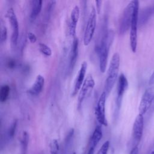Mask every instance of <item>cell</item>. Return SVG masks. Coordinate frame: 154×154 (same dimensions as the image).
I'll return each mask as SVG.
<instances>
[{"instance_id": "1", "label": "cell", "mask_w": 154, "mask_h": 154, "mask_svg": "<svg viewBox=\"0 0 154 154\" xmlns=\"http://www.w3.org/2000/svg\"><path fill=\"white\" fill-rule=\"evenodd\" d=\"M114 38V32L112 31H105L100 45H99L97 51L99 54V69L101 73H104L106 70L109 47Z\"/></svg>"}, {"instance_id": "2", "label": "cell", "mask_w": 154, "mask_h": 154, "mask_svg": "<svg viewBox=\"0 0 154 154\" xmlns=\"http://www.w3.org/2000/svg\"><path fill=\"white\" fill-rule=\"evenodd\" d=\"M120 63V58L118 52H115L112 56L109 67L107 71V76L104 85V92L106 96L109 95L112 90L116 81L119 78V70Z\"/></svg>"}, {"instance_id": "3", "label": "cell", "mask_w": 154, "mask_h": 154, "mask_svg": "<svg viewBox=\"0 0 154 154\" xmlns=\"http://www.w3.org/2000/svg\"><path fill=\"white\" fill-rule=\"evenodd\" d=\"M135 0L130 1L124 8L119 23V33L121 35L124 34L131 27Z\"/></svg>"}, {"instance_id": "4", "label": "cell", "mask_w": 154, "mask_h": 154, "mask_svg": "<svg viewBox=\"0 0 154 154\" xmlns=\"http://www.w3.org/2000/svg\"><path fill=\"white\" fill-rule=\"evenodd\" d=\"M139 2L135 0L133 16L130 27V46L133 52H135L137 47V26L138 25Z\"/></svg>"}, {"instance_id": "5", "label": "cell", "mask_w": 154, "mask_h": 154, "mask_svg": "<svg viewBox=\"0 0 154 154\" xmlns=\"http://www.w3.org/2000/svg\"><path fill=\"white\" fill-rule=\"evenodd\" d=\"M96 14L97 11L95 7L92 6L84 32L83 42L85 46L88 45L90 43L93 37L96 25Z\"/></svg>"}, {"instance_id": "6", "label": "cell", "mask_w": 154, "mask_h": 154, "mask_svg": "<svg viewBox=\"0 0 154 154\" xmlns=\"http://www.w3.org/2000/svg\"><path fill=\"white\" fill-rule=\"evenodd\" d=\"M95 85L94 80L91 75L89 74L87 78L79 91L78 97V109L79 110L82 106V103L85 100L86 96L92 91Z\"/></svg>"}, {"instance_id": "7", "label": "cell", "mask_w": 154, "mask_h": 154, "mask_svg": "<svg viewBox=\"0 0 154 154\" xmlns=\"http://www.w3.org/2000/svg\"><path fill=\"white\" fill-rule=\"evenodd\" d=\"M154 101V88H148L143 93L138 106L139 114L144 116L152 105Z\"/></svg>"}, {"instance_id": "8", "label": "cell", "mask_w": 154, "mask_h": 154, "mask_svg": "<svg viewBox=\"0 0 154 154\" xmlns=\"http://www.w3.org/2000/svg\"><path fill=\"white\" fill-rule=\"evenodd\" d=\"M6 16L10 22L11 27V45L15 46L17 43L19 38V23L13 8H10L8 9Z\"/></svg>"}, {"instance_id": "9", "label": "cell", "mask_w": 154, "mask_h": 154, "mask_svg": "<svg viewBox=\"0 0 154 154\" xmlns=\"http://www.w3.org/2000/svg\"><path fill=\"white\" fill-rule=\"evenodd\" d=\"M128 88V81L126 76L123 73H121L118 78L117 88V97H116V113L119 114L121 108L122 101L123 95Z\"/></svg>"}, {"instance_id": "10", "label": "cell", "mask_w": 154, "mask_h": 154, "mask_svg": "<svg viewBox=\"0 0 154 154\" xmlns=\"http://www.w3.org/2000/svg\"><path fill=\"white\" fill-rule=\"evenodd\" d=\"M106 93L103 91L99 97L97 105L95 108V115L98 122L103 126H106L108 123L105 117V103L106 98Z\"/></svg>"}, {"instance_id": "11", "label": "cell", "mask_w": 154, "mask_h": 154, "mask_svg": "<svg viewBox=\"0 0 154 154\" xmlns=\"http://www.w3.org/2000/svg\"><path fill=\"white\" fill-rule=\"evenodd\" d=\"M144 128V117L143 115L138 114L132 127V137L134 147L138 146L142 137Z\"/></svg>"}, {"instance_id": "12", "label": "cell", "mask_w": 154, "mask_h": 154, "mask_svg": "<svg viewBox=\"0 0 154 154\" xmlns=\"http://www.w3.org/2000/svg\"><path fill=\"white\" fill-rule=\"evenodd\" d=\"M87 69V61H84L81 64L80 69L79 70L78 75L76 76V79L75 81V84L73 86V89L72 93V96H75L77 94L78 91H79L84 82V78L86 73Z\"/></svg>"}, {"instance_id": "13", "label": "cell", "mask_w": 154, "mask_h": 154, "mask_svg": "<svg viewBox=\"0 0 154 154\" xmlns=\"http://www.w3.org/2000/svg\"><path fill=\"white\" fill-rule=\"evenodd\" d=\"M80 15V9L79 7L76 5L72 8L70 13V21L69 24V33L72 37H75L76 25L78 22Z\"/></svg>"}, {"instance_id": "14", "label": "cell", "mask_w": 154, "mask_h": 154, "mask_svg": "<svg viewBox=\"0 0 154 154\" xmlns=\"http://www.w3.org/2000/svg\"><path fill=\"white\" fill-rule=\"evenodd\" d=\"M45 82V78L42 75H37L34 82L31 85V87L28 90L27 92L29 94L32 96H36L39 94L44 87Z\"/></svg>"}, {"instance_id": "15", "label": "cell", "mask_w": 154, "mask_h": 154, "mask_svg": "<svg viewBox=\"0 0 154 154\" xmlns=\"http://www.w3.org/2000/svg\"><path fill=\"white\" fill-rule=\"evenodd\" d=\"M78 47H79V40L78 37L73 38L72 45L71 46L70 53V59H69V68L70 70H73L78 58Z\"/></svg>"}, {"instance_id": "16", "label": "cell", "mask_w": 154, "mask_h": 154, "mask_svg": "<svg viewBox=\"0 0 154 154\" xmlns=\"http://www.w3.org/2000/svg\"><path fill=\"white\" fill-rule=\"evenodd\" d=\"M154 14V4L144 8L138 16V24L140 26L144 25L150 17Z\"/></svg>"}, {"instance_id": "17", "label": "cell", "mask_w": 154, "mask_h": 154, "mask_svg": "<svg viewBox=\"0 0 154 154\" xmlns=\"http://www.w3.org/2000/svg\"><path fill=\"white\" fill-rule=\"evenodd\" d=\"M102 137V128L100 125H97L93 133L91 135L90 141V145L89 147L90 148H93L95 149L96 146L98 144L99 142L101 140Z\"/></svg>"}, {"instance_id": "18", "label": "cell", "mask_w": 154, "mask_h": 154, "mask_svg": "<svg viewBox=\"0 0 154 154\" xmlns=\"http://www.w3.org/2000/svg\"><path fill=\"white\" fill-rule=\"evenodd\" d=\"M31 20H34L41 11L42 8V0H32L31 1Z\"/></svg>"}, {"instance_id": "19", "label": "cell", "mask_w": 154, "mask_h": 154, "mask_svg": "<svg viewBox=\"0 0 154 154\" xmlns=\"http://www.w3.org/2000/svg\"><path fill=\"white\" fill-rule=\"evenodd\" d=\"M29 141V135L26 131H23L20 137L21 154H26L28 144Z\"/></svg>"}, {"instance_id": "20", "label": "cell", "mask_w": 154, "mask_h": 154, "mask_svg": "<svg viewBox=\"0 0 154 154\" xmlns=\"http://www.w3.org/2000/svg\"><path fill=\"white\" fill-rule=\"evenodd\" d=\"M10 87L8 85H3L0 89V101L3 103L5 102L8 97L10 93Z\"/></svg>"}, {"instance_id": "21", "label": "cell", "mask_w": 154, "mask_h": 154, "mask_svg": "<svg viewBox=\"0 0 154 154\" xmlns=\"http://www.w3.org/2000/svg\"><path fill=\"white\" fill-rule=\"evenodd\" d=\"M38 48L40 51L45 55L49 57L52 55V50L49 46H48L45 43H40L38 44Z\"/></svg>"}, {"instance_id": "22", "label": "cell", "mask_w": 154, "mask_h": 154, "mask_svg": "<svg viewBox=\"0 0 154 154\" xmlns=\"http://www.w3.org/2000/svg\"><path fill=\"white\" fill-rule=\"evenodd\" d=\"M49 149L51 154H58L59 144L56 139H53L49 144Z\"/></svg>"}, {"instance_id": "23", "label": "cell", "mask_w": 154, "mask_h": 154, "mask_svg": "<svg viewBox=\"0 0 154 154\" xmlns=\"http://www.w3.org/2000/svg\"><path fill=\"white\" fill-rule=\"evenodd\" d=\"M17 121L16 120H14L13 122V123L11 124V125L8 129V135L10 138H13V137L14 136L16 130V127H17Z\"/></svg>"}, {"instance_id": "24", "label": "cell", "mask_w": 154, "mask_h": 154, "mask_svg": "<svg viewBox=\"0 0 154 154\" xmlns=\"http://www.w3.org/2000/svg\"><path fill=\"white\" fill-rule=\"evenodd\" d=\"M2 20H1V42L2 43L7 40V27L2 23Z\"/></svg>"}, {"instance_id": "25", "label": "cell", "mask_w": 154, "mask_h": 154, "mask_svg": "<svg viewBox=\"0 0 154 154\" xmlns=\"http://www.w3.org/2000/svg\"><path fill=\"white\" fill-rule=\"evenodd\" d=\"M109 147V141H106L100 148L97 154H107Z\"/></svg>"}, {"instance_id": "26", "label": "cell", "mask_w": 154, "mask_h": 154, "mask_svg": "<svg viewBox=\"0 0 154 154\" xmlns=\"http://www.w3.org/2000/svg\"><path fill=\"white\" fill-rule=\"evenodd\" d=\"M28 38L29 39V40L30 41V42L34 43L36 42L37 41V37L36 35L32 32H29L28 33Z\"/></svg>"}, {"instance_id": "27", "label": "cell", "mask_w": 154, "mask_h": 154, "mask_svg": "<svg viewBox=\"0 0 154 154\" xmlns=\"http://www.w3.org/2000/svg\"><path fill=\"white\" fill-rule=\"evenodd\" d=\"M154 84V70L151 74L149 80V85H153Z\"/></svg>"}, {"instance_id": "28", "label": "cell", "mask_w": 154, "mask_h": 154, "mask_svg": "<svg viewBox=\"0 0 154 154\" xmlns=\"http://www.w3.org/2000/svg\"><path fill=\"white\" fill-rule=\"evenodd\" d=\"M95 2H96V11H97V13H99L100 10V6H101V4H102V1H96Z\"/></svg>"}, {"instance_id": "29", "label": "cell", "mask_w": 154, "mask_h": 154, "mask_svg": "<svg viewBox=\"0 0 154 154\" xmlns=\"http://www.w3.org/2000/svg\"><path fill=\"white\" fill-rule=\"evenodd\" d=\"M129 154H138V146L133 147L132 149V150H131Z\"/></svg>"}, {"instance_id": "30", "label": "cell", "mask_w": 154, "mask_h": 154, "mask_svg": "<svg viewBox=\"0 0 154 154\" xmlns=\"http://www.w3.org/2000/svg\"><path fill=\"white\" fill-rule=\"evenodd\" d=\"M8 67H13L15 65V62L13 60H10V61L8 62Z\"/></svg>"}, {"instance_id": "31", "label": "cell", "mask_w": 154, "mask_h": 154, "mask_svg": "<svg viewBox=\"0 0 154 154\" xmlns=\"http://www.w3.org/2000/svg\"><path fill=\"white\" fill-rule=\"evenodd\" d=\"M94 149H95L89 147V150H88V152H87V154H94Z\"/></svg>"}, {"instance_id": "32", "label": "cell", "mask_w": 154, "mask_h": 154, "mask_svg": "<svg viewBox=\"0 0 154 154\" xmlns=\"http://www.w3.org/2000/svg\"><path fill=\"white\" fill-rule=\"evenodd\" d=\"M150 154H154V151H153V152H151V153Z\"/></svg>"}]
</instances>
